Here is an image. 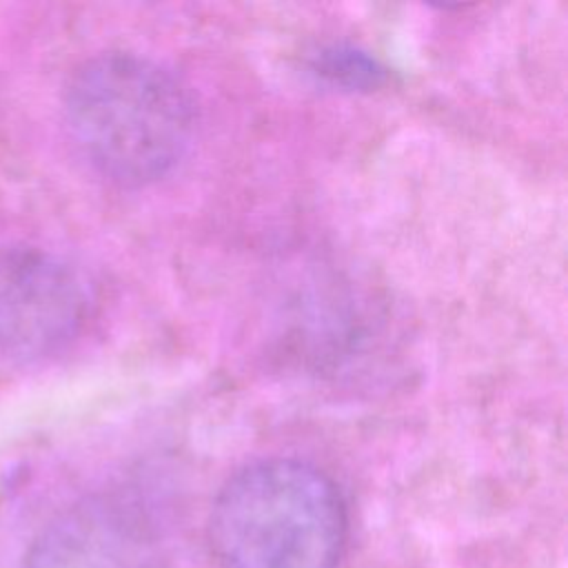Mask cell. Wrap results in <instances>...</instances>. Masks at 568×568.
I'll return each instance as SVG.
<instances>
[{
  "label": "cell",
  "mask_w": 568,
  "mask_h": 568,
  "mask_svg": "<svg viewBox=\"0 0 568 568\" xmlns=\"http://www.w3.org/2000/svg\"><path fill=\"white\" fill-rule=\"evenodd\" d=\"M64 120L82 158L109 182L144 186L186 155L195 106L162 64L106 51L84 60L64 89Z\"/></svg>",
  "instance_id": "6da1fadb"
},
{
  "label": "cell",
  "mask_w": 568,
  "mask_h": 568,
  "mask_svg": "<svg viewBox=\"0 0 568 568\" xmlns=\"http://www.w3.org/2000/svg\"><path fill=\"white\" fill-rule=\"evenodd\" d=\"M346 532L337 486L293 457L242 466L217 490L209 517L220 568H337Z\"/></svg>",
  "instance_id": "7a4b0ae2"
},
{
  "label": "cell",
  "mask_w": 568,
  "mask_h": 568,
  "mask_svg": "<svg viewBox=\"0 0 568 568\" xmlns=\"http://www.w3.org/2000/svg\"><path fill=\"white\" fill-rule=\"evenodd\" d=\"M89 308V288L69 262L38 246H0V357L33 364L62 353Z\"/></svg>",
  "instance_id": "3957f363"
},
{
  "label": "cell",
  "mask_w": 568,
  "mask_h": 568,
  "mask_svg": "<svg viewBox=\"0 0 568 568\" xmlns=\"http://www.w3.org/2000/svg\"><path fill=\"white\" fill-rule=\"evenodd\" d=\"M144 535L115 501H89L55 519L33 541L24 568H142Z\"/></svg>",
  "instance_id": "277c9868"
},
{
  "label": "cell",
  "mask_w": 568,
  "mask_h": 568,
  "mask_svg": "<svg viewBox=\"0 0 568 568\" xmlns=\"http://www.w3.org/2000/svg\"><path fill=\"white\" fill-rule=\"evenodd\" d=\"M317 69L326 78L351 84V87H371V84H377V80L382 78V69L375 64V60H371L359 51L339 49V47L322 51Z\"/></svg>",
  "instance_id": "5b68a950"
}]
</instances>
